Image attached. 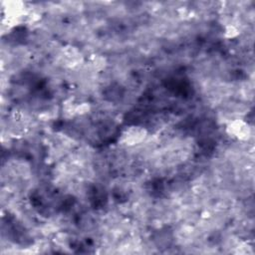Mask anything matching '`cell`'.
Listing matches in <instances>:
<instances>
[{
	"mask_svg": "<svg viewBox=\"0 0 255 255\" xmlns=\"http://www.w3.org/2000/svg\"><path fill=\"white\" fill-rule=\"evenodd\" d=\"M226 131L230 136L242 141L247 140L251 135V128L248 123L240 119L230 121L226 126Z\"/></svg>",
	"mask_w": 255,
	"mask_h": 255,
	"instance_id": "obj_2",
	"label": "cell"
},
{
	"mask_svg": "<svg viewBox=\"0 0 255 255\" xmlns=\"http://www.w3.org/2000/svg\"><path fill=\"white\" fill-rule=\"evenodd\" d=\"M147 136L148 132L144 127L131 125L122 130L119 140L122 144L130 147L143 143Z\"/></svg>",
	"mask_w": 255,
	"mask_h": 255,
	"instance_id": "obj_1",
	"label": "cell"
},
{
	"mask_svg": "<svg viewBox=\"0 0 255 255\" xmlns=\"http://www.w3.org/2000/svg\"><path fill=\"white\" fill-rule=\"evenodd\" d=\"M238 34H239V30L235 25L229 24L225 27V36L227 38H231V39L235 38Z\"/></svg>",
	"mask_w": 255,
	"mask_h": 255,
	"instance_id": "obj_3",
	"label": "cell"
}]
</instances>
